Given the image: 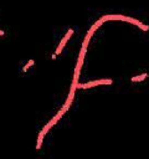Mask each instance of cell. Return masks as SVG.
Masks as SVG:
<instances>
[{
  "mask_svg": "<svg viewBox=\"0 0 149 159\" xmlns=\"http://www.w3.org/2000/svg\"><path fill=\"white\" fill-rule=\"evenodd\" d=\"M87 46H88V41L83 40L82 48H81V52H79V56H78V61H77V65H76V70H74V76H73V81H74V82H78L79 72H81V67H82V63H83V58H84V55H86Z\"/></svg>",
  "mask_w": 149,
  "mask_h": 159,
  "instance_id": "cell-1",
  "label": "cell"
},
{
  "mask_svg": "<svg viewBox=\"0 0 149 159\" xmlns=\"http://www.w3.org/2000/svg\"><path fill=\"white\" fill-rule=\"evenodd\" d=\"M113 81L112 80H97V81H91L87 83H78L77 88H91V87H96L99 84H112Z\"/></svg>",
  "mask_w": 149,
  "mask_h": 159,
  "instance_id": "cell-2",
  "label": "cell"
},
{
  "mask_svg": "<svg viewBox=\"0 0 149 159\" xmlns=\"http://www.w3.org/2000/svg\"><path fill=\"white\" fill-rule=\"evenodd\" d=\"M56 124V122L52 119V120H50L43 128H42V130L40 132V134H38V138H37V144H36V149H40L41 148V144H42V139H43V137H45V134L50 130V128H52L53 125Z\"/></svg>",
  "mask_w": 149,
  "mask_h": 159,
  "instance_id": "cell-3",
  "label": "cell"
},
{
  "mask_svg": "<svg viewBox=\"0 0 149 159\" xmlns=\"http://www.w3.org/2000/svg\"><path fill=\"white\" fill-rule=\"evenodd\" d=\"M124 21H127V22H130V24H134L137 27L142 29L143 31H148V30H149V26H148V25H144L143 22L138 21V20H137V19H134V17H129V16H125V17H124Z\"/></svg>",
  "mask_w": 149,
  "mask_h": 159,
  "instance_id": "cell-4",
  "label": "cell"
},
{
  "mask_svg": "<svg viewBox=\"0 0 149 159\" xmlns=\"http://www.w3.org/2000/svg\"><path fill=\"white\" fill-rule=\"evenodd\" d=\"M72 34H73V30H72V29H70V30L67 31V34L65 35V37L61 40V42H60V45H58V47H57V50H56V52H55V55H56V56H57V55H58V53L62 51V48L65 47L66 42H67V41H68V39L72 36Z\"/></svg>",
  "mask_w": 149,
  "mask_h": 159,
  "instance_id": "cell-5",
  "label": "cell"
},
{
  "mask_svg": "<svg viewBox=\"0 0 149 159\" xmlns=\"http://www.w3.org/2000/svg\"><path fill=\"white\" fill-rule=\"evenodd\" d=\"M124 15H120V14H112V15H104V16H102L101 17V20H102V22H104V21H107V20H123L124 21Z\"/></svg>",
  "mask_w": 149,
  "mask_h": 159,
  "instance_id": "cell-6",
  "label": "cell"
},
{
  "mask_svg": "<svg viewBox=\"0 0 149 159\" xmlns=\"http://www.w3.org/2000/svg\"><path fill=\"white\" fill-rule=\"evenodd\" d=\"M147 77H148V75H147V73H143V75H140V76H137V77H132V82L143 81V80H145Z\"/></svg>",
  "mask_w": 149,
  "mask_h": 159,
  "instance_id": "cell-7",
  "label": "cell"
},
{
  "mask_svg": "<svg viewBox=\"0 0 149 159\" xmlns=\"http://www.w3.org/2000/svg\"><path fill=\"white\" fill-rule=\"evenodd\" d=\"M32 65H34V60H30V61L27 62V65H26V66L24 67V71H26V70H27V68H29L30 66H32Z\"/></svg>",
  "mask_w": 149,
  "mask_h": 159,
  "instance_id": "cell-8",
  "label": "cell"
},
{
  "mask_svg": "<svg viewBox=\"0 0 149 159\" xmlns=\"http://www.w3.org/2000/svg\"><path fill=\"white\" fill-rule=\"evenodd\" d=\"M2 35H4V31H1V30H0V36H2Z\"/></svg>",
  "mask_w": 149,
  "mask_h": 159,
  "instance_id": "cell-9",
  "label": "cell"
}]
</instances>
